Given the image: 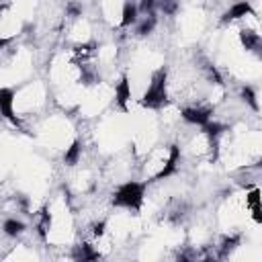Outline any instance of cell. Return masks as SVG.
<instances>
[{
  "instance_id": "obj_8",
  "label": "cell",
  "mask_w": 262,
  "mask_h": 262,
  "mask_svg": "<svg viewBox=\"0 0 262 262\" xmlns=\"http://www.w3.org/2000/svg\"><path fill=\"white\" fill-rule=\"evenodd\" d=\"M135 21H138V8H135L133 2H127V4H125V8H123L121 25H123V27H129V25H133Z\"/></svg>"
},
{
  "instance_id": "obj_5",
  "label": "cell",
  "mask_w": 262,
  "mask_h": 262,
  "mask_svg": "<svg viewBox=\"0 0 262 262\" xmlns=\"http://www.w3.org/2000/svg\"><path fill=\"white\" fill-rule=\"evenodd\" d=\"M178 158H180V148H178V145H172V148H170V158H168V162H166V166H164V168L160 170L158 176H160V178L170 176V174H172L174 170H176Z\"/></svg>"
},
{
  "instance_id": "obj_10",
  "label": "cell",
  "mask_w": 262,
  "mask_h": 262,
  "mask_svg": "<svg viewBox=\"0 0 262 262\" xmlns=\"http://www.w3.org/2000/svg\"><path fill=\"white\" fill-rule=\"evenodd\" d=\"M25 229V223L17 221V219H6L4 221V234L6 236H18Z\"/></svg>"
},
{
  "instance_id": "obj_14",
  "label": "cell",
  "mask_w": 262,
  "mask_h": 262,
  "mask_svg": "<svg viewBox=\"0 0 262 262\" xmlns=\"http://www.w3.org/2000/svg\"><path fill=\"white\" fill-rule=\"evenodd\" d=\"M74 256H76V258H82V260H94V258H96V254L90 250V246H86V244L76 250V254H74Z\"/></svg>"
},
{
  "instance_id": "obj_4",
  "label": "cell",
  "mask_w": 262,
  "mask_h": 262,
  "mask_svg": "<svg viewBox=\"0 0 262 262\" xmlns=\"http://www.w3.org/2000/svg\"><path fill=\"white\" fill-rule=\"evenodd\" d=\"M213 111L211 109H184L182 117L187 119L189 123H197V125H205L211 119Z\"/></svg>"
},
{
  "instance_id": "obj_7",
  "label": "cell",
  "mask_w": 262,
  "mask_h": 262,
  "mask_svg": "<svg viewBox=\"0 0 262 262\" xmlns=\"http://www.w3.org/2000/svg\"><path fill=\"white\" fill-rule=\"evenodd\" d=\"M115 94H117V103L125 109V105H127V101L131 99V88H129V82L127 78H123L117 86V90H115Z\"/></svg>"
},
{
  "instance_id": "obj_20",
  "label": "cell",
  "mask_w": 262,
  "mask_h": 262,
  "mask_svg": "<svg viewBox=\"0 0 262 262\" xmlns=\"http://www.w3.org/2000/svg\"><path fill=\"white\" fill-rule=\"evenodd\" d=\"M105 234V223H96L94 226V236H103Z\"/></svg>"
},
{
  "instance_id": "obj_13",
  "label": "cell",
  "mask_w": 262,
  "mask_h": 262,
  "mask_svg": "<svg viewBox=\"0 0 262 262\" xmlns=\"http://www.w3.org/2000/svg\"><path fill=\"white\" fill-rule=\"evenodd\" d=\"M238 242H240V238H238V236H234V238H226V240H223V246H221V256H227L229 252L236 248Z\"/></svg>"
},
{
  "instance_id": "obj_2",
  "label": "cell",
  "mask_w": 262,
  "mask_h": 262,
  "mask_svg": "<svg viewBox=\"0 0 262 262\" xmlns=\"http://www.w3.org/2000/svg\"><path fill=\"white\" fill-rule=\"evenodd\" d=\"M164 103H166V72L160 70L156 76H154V82L150 84L148 92L143 94L141 105L156 109V106H162Z\"/></svg>"
},
{
  "instance_id": "obj_15",
  "label": "cell",
  "mask_w": 262,
  "mask_h": 262,
  "mask_svg": "<svg viewBox=\"0 0 262 262\" xmlns=\"http://www.w3.org/2000/svg\"><path fill=\"white\" fill-rule=\"evenodd\" d=\"M203 127H205V133L209 135V138H217V135H219L223 129H226L223 125H219V123H209V121L203 125Z\"/></svg>"
},
{
  "instance_id": "obj_6",
  "label": "cell",
  "mask_w": 262,
  "mask_h": 262,
  "mask_svg": "<svg viewBox=\"0 0 262 262\" xmlns=\"http://www.w3.org/2000/svg\"><path fill=\"white\" fill-rule=\"evenodd\" d=\"M250 13V4L248 2H240L236 4L231 11H227L226 15H223V23H227V21H234V18H240V17H246Z\"/></svg>"
},
{
  "instance_id": "obj_1",
  "label": "cell",
  "mask_w": 262,
  "mask_h": 262,
  "mask_svg": "<svg viewBox=\"0 0 262 262\" xmlns=\"http://www.w3.org/2000/svg\"><path fill=\"white\" fill-rule=\"evenodd\" d=\"M141 201H143V184H140V182H127L115 192V205L140 209Z\"/></svg>"
},
{
  "instance_id": "obj_12",
  "label": "cell",
  "mask_w": 262,
  "mask_h": 262,
  "mask_svg": "<svg viewBox=\"0 0 262 262\" xmlns=\"http://www.w3.org/2000/svg\"><path fill=\"white\" fill-rule=\"evenodd\" d=\"M78 158H80V141H74V143L70 145V150L66 152V162L72 166V164L78 162Z\"/></svg>"
},
{
  "instance_id": "obj_3",
  "label": "cell",
  "mask_w": 262,
  "mask_h": 262,
  "mask_svg": "<svg viewBox=\"0 0 262 262\" xmlns=\"http://www.w3.org/2000/svg\"><path fill=\"white\" fill-rule=\"evenodd\" d=\"M13 103H15V92L8 90V88H2L0 90V111L6 119H11L17 123V117H15V111H13Z\"/></svg>"
},
{
  "instance_id": "obj_11",
  "label": "cell",
  "mask_w": 262,
  "mask_h": 262,
  "mask_svg": "<svg viewBox=\"0 0 262 262\" xmlns=\"http://www.w3.org/2000/svg\"><path fill=\"white\" fill-rule=\"evenodd\" d=\"M156 21H158L156 15L150 13V15H148V18H143L141 25L138 27V35H148V33H152V29L156 27Z\"/></svg>"
},
{
  "instance_id": "obj_9",
  "label": "cell",
  "mask_w": 262,
  "mask_h": 262,
  "mask_svg": "<svg viewBox=\"0 0 262 262\" xmlns=\"http://www.w3.org/2000/svg\"><path fill=\"white\" fill-rule=\"evenodd\" d=\"M242 43L246 45V50H254V52H258V47H260V37H258V33L242 31Z\"/></svg>"
},
{
  "instance_id": "obj_16",
  "label": "cell",
  "mask_w": 262,
  "mask_h": 262,
  "mask_svg": "<svg viewBox=\"0 0 262 262\" xmlns=\"http://www.w3.org/2000/svg\"><path fill=\"white\" fill-rule=\"evenodd\" d=\"M242 96H244V101H248V105L252 106L254 111H258V103H256V94H254V90L250 88V86H246L244 90H242Z\"/></svg>"
},
{
  "instance_id": "obj_18",
  "label": "cell",
  "mask_w": 262,
  "mask_h": 262,
  "mask_svg": "<svg viewBox=\"0 0 262 262\" xmlns=\"http://www.w3.org/2000/svg\"><path fill=\"white\" fill-rule=\"evenodd\" d=\"M154 6H156V0H141V2H140V11L148 15V13L154 11Z\"/></svg>"
},
{
  "instance_id": "obj_19",
  "label": "cell",
  "mask_w": 262,
  "mask_h": 262,
  "mask_svg": "<svg viewBox=\"0 0 262 262\" xmlns=\"http://www.w3.org/2000/svg\"><path fill=\"white\" fill-rule=\"evenodd\" d=\"M68 13H70L72 17H78V15H80V6H76V4H70V6H68Z\"/></svg>"
},
{
  "instance_id": "obj_17",
  "label": "cell",
  "mask_w": 262,
  "mask_h": 262,
  "mask_svg": "<svg viewBox=\"0 0 262 262\" xmlns=\"http://www.w3.org/2000/svg\"><path fill=\"white\" fill-rule=\"evenodd\" d=\"M176 2H174V0H160V8H162V11L164 13H166V15H174V13H176Z\"/></svg>"
}]
</instances>
